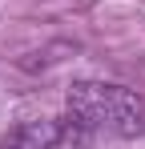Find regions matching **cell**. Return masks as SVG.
Listing matches in <instances>:
<instances>
[{
  "instance_id": "obj_1",
  "label": "cell",
  "mask_w": 145,
  "mask_h": 149,
  "mask_svg": "<svg viewBox=\"0 0 145 149\" xmlns=\"http://www.w3.org/2000/svg\"><path fill=\"white\" fill-rule=\"evenodd\" d=\"M72 113L81 117V125L93 129H137L141 125V105L117 85H81L69 97Z\"/></svg>"
}]
</instances>
